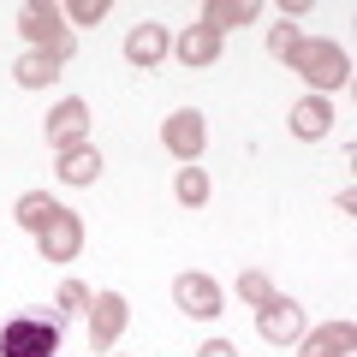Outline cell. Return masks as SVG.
Instances as JSON below:
<instances>
[{"instance_id": "obj_1", "label": "cell", "mask_w": 357, "mask_h": 357, "mask_svg": "<svg viewBox=\"0 0 357 357\" xmlns=\"http://www.w3.org/2000/svg\"><path fill=\"white\" fill-rule=\"evenodd\" d=\"M292 72L310 84V96H333V89L351 84V60H345V48H340V42H316V36H304V48L292 54Z\"/></svg>"}, {"instance_id": "obj_2", "label": "cell", "mask_w": 357, "mask_h": 357, "mask_svg": "<svg viewBox=\"0 0 357 357\" xmlns=\"http://www.w3.org/2000/svg\"><path fill=\"white\" fill-rule=\"evenodd\" d=\"M60 321L54 316H6L0 321V357H54Z\"/></svg>"}, {"instance_id": "obj_3", "label": "cell", "mask_w": 357, "mask_h": 357, "mask_svg": "<svg viewBox=\"0 0 357 357\" xmlns=\"http://www.w3.org/2000/svg\"><path fill=\"white\" fill-rule=\"evenodd\" d=\"M18 30H24V42L30 48H42V54H60V60H72V30L60 24V6L54 0H24L18 6Z\"/></svg>"}, {"instance_id": "obj_4", "label": "cell", "mask_w": 357, "mask_h": 357, "mask_svg": "<svg viewBox=\"0 0 357 357\" xmlns=\"http://www.w3.org/2000/svg\"><path fill=\"white\" fill-rule=\"evenodd\" d=\"M161 143H167V155H173L178 167H191L197 155H203V143H208V119L197 114V107H178V114L161 119Z\"/></svg>"}, {"instance_id": "obj_5", "label": "cell", "mask_w": 357, "mask_h": 357, "mask_svg": "<svg viewBox=\"0 0 357 357\" xmlns=\"http://www.w3.org/2000/svg\"><path fill=\"white\" fill-rule=\"evenodd\" d=\"M304 328H310V321H304V304H298V298L274 292L262 310H256V333H262L268 345H298V340H304Z\"/></svg>"}, {"instance_id": "obj_6", "label": "cell", "mask_w": 357, "mask_h": 357, "mask_svg": "<svg viewBox=\"0 0 357 357\" xmlns=\"http://www.w3.org/2000/svg\"><path fill=\"white\" fill-rule=\"evenodd\" d=\"M126 321H131V304L119 292H96L89 298V345H96V351H114L119 333H126Z\"/></svg>"}, {"instance_id": "obj_7", "label": "cell", "mask_w": 357, "mask_h": 357, "mask_svg": "<svg viewBox=\"0 0 357 357\" xmlns=\"http://www.w3.org/2000/svg\"><path fill=\"white\" fill-rule=\"evenodd\" d=\"M36 250H42V262H77V250H84V220H77L72 208H60V215L36 232Z\"/></svg>"}, {"instance_id": "obj_8", "label": "cell", "mask_w": 357, "mask_h": 357, "mask_svg": "<svg viewBox=\"0 0 357 357\" xmlns=\"http://www.w3.org/2000/svg\"><path fill=\"white\" fill-rule=\"evenodd\" d=\"M42 131H48V149H60V155L77 149V143H89V107L77 102V96H66V102L42 119Z\"/></svg>"}, {"instance_id": "obj_9", "label": "cell", "mask_w": 357, "mask_h": 357, "mask_svg": "<svg viewBox=\"0 0 357 357\" xmlns=\"http://www.w3.org/2000/svg\"><path fill=\"white\" fill-rule=\"evenodd\" d=\"M173 304L185 310V316H197V321H208V316H220V286L208 280V274H178L173 280Z\"/></svg>"}, {"instance_id": "obj_10", "label": "cell", "mask_w": 357, "mask_h": 357, "mask_svg": "<svg viewBox=\"0 0 357 357\" xmlns=\"http://www.w3.org/2000/svg\"><path fill=\"white\" fill-rule=\"evenodd\" d=\"M173 54V36H167V24H131V36H126V60L137 66V72H155V66Z\"/></svg>"}, {"instance_id": "obj_11", "label": "cell", "mask_w": 357, "mask_h": 357, "mask_svg": "<svg viewBox=\"0 0 357 357\" xmlns=\"http://www.w3.org/2000/svg\"><path fill=\"white\" fill-rule=\"evenodd\" d=\"M357 345V328L351 321H328V328H304V340H298V357H351Z\"/></svg>"}, {"instance_id": "obj_12", "label": "cell", "mask_w": 357, "mask_h": 357, "mask_svg": "<svg viewBox=\"0 0 357 357\" xmlns=\"http://www.w3.org/2000/svg\"><path fill=\"white\" fill-rule=\"evenodd\" d=\"M286 126H292L298 143H321V137L333 131V102H328V96H304V102L292 107V119H286Z\"/></svg>"}, {"instance_id": "obj_13", "label": "cell", "mask_w": 357, "mask_h": 357, "mask_svg": "<svg viewBox=\"0 0 357 357\" xmlns=\"http://www.w3.org/2000/svg\"><path fill=\"white\" fill-rule=\"evenodd\" d=\"M256 18H262V6H256V0H208L197 24H203V30H215V36H227V30L256 24Z\"/></svg>"}, {"instance_id": "obj_14", "label": "cell", "mask_w": 357, "mask_h": 357, "mask_svg": "<svg viewBox=\"0 0 357 357\" xmlns=\"http://www.w3.org/2000/svg\"><path fill=\"white\" fill-rule=\"evenodd\" d=\"M173 54H178V66H215L220 60V36L203 30V24H185L178 42H173Z\"/></svg>"}, {"instance_id": "obj_15", "label": "cell", "mask_w": 357, "mask_h": 357, "mask_svg": "<svg viewBox=\"0 0 357 357\" xmlns=\"http://www.w3.org/2000/svg\"><path fill=\"white\" fill-rule=\"evenodd\" d=\"M60 54H42V48H24V54H18V66H13V77H18V84H24V89H42V84H54V77H60Z\"/></svg>"}, {"instance_id": "obj_16", "label": "cell", "mask_w": 357, "mask_h": 357, "mask_svg": "<svg viewBox=\"0 0 357 357\" xmlns=\"http://www.w3.org/2000/svg\"><path fill=\"white\" fill-rule=\"evenodd\" d=\"M60 178H66V185H96V178H102V149H96V143L66 149L60 155Z\"/></svg>"}, {"instance_id": "obj_17", "label": "cell", "mask_w": 357, "mask_h": 357, "mask_svg": "<svg viewBox=\"0 0 357 357\" xmlns=\"http://www.w3.org/2000/svg\"><path fill=\"white\" fill-rule=\"evenodd\" d=\"M13 215H18V227H24V232H42V227L54 220V215H60V203H54L48 191H24V197H18V208H13Z\"/></svg>"}, {"instance_id": "obj_18", "label": "cell", "mask_w": 357, "mask_h": 357, "mask_svg": "<svg viewBox=\"0 0 357 357\" xmlns=\"http://www.w3.org/2000/svg\"><path fill=\"white\" fill-rule=\"evenodd\" d=\"M173 197H178V203H185V208H203L208 203V173H203V167H178V173H173Z\"/></svg>"}, {"instance_id": "obj_19", "label": "cell", "mask_w": 357, "mask_h": 357, "mask_svg": "<svg viewBox=\"0 0 357 357\" xmlns=\"http://www.w3.org/2000/svg\"><path fill=\"white\" fill-rule=\"evenodd\" d=\"M72 316H89V286L84 280H66L60 298H54V321H72Z\"/></svg>"}, {"instance_id": "obj_20", "label": "cell", "mask_w": 357, "mask_h": 357, "mask_svg": "<svg viewBox=\"0 0 357 357\" xmlns=\"http://www.w3.org/2000/svg\"><path fill=\"white\" fill-rule=\"evenodd\" d=\"M298 48H304V30H298V24H286V18H280V24L268 30V54H274V60L292 66V54H298Z\"/></svg>"}, {"instance_id": "obj_21", "label": "cell", "mask_w": 357, "mask_h": 357, "mask_svg": "<svg viewBox=\"0 0 357 357\" xmlns=\"http://www.w3.org/2000/svg\"><path fill=\"white\" fill-rule=\"evenodd\" d=\"M238 298H244V304H256V310H262L268 298H274V280H268L262 268H244V274H238Z\"/></svg>"}, {"instance_id": "obj_22", "label": "cell", "mask_w": 357, "mask_h": 357, "mask_svg": "<svg viewBox=\"0 0 357 357\" xmlns=\"http://www.w3.org/2000/svg\"><path fill=\"white\" fill-rule=\"evenodd\" d=\"M60 18H72V24H102L107 0H72V6H60Z\"/></svg>"}, {"instance_id": "obj_23", "label": "cell", "mask_w": 357, "mask_h": 357, "mask_svg": "<svg viewBox=\"0 0 357 357\" xmlns=\"http://www.w3.org/2000/svg\"><path fill=\"white\" fill-rule=\"evenodd\" d=\"M197 357H238V345H232V340H203Z\"/></svg>"}]
</instances>
